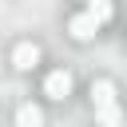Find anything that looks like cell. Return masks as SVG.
<instances>
[{"label":"cell","mask_w":127,"mask_h":127,"mask_svg":"<svg viewBox=\"0 0 127 127\" xmlns=\"http://www.w3.org/2000/svg\"><path fill=\"white\" fill-rule=\"evenodd\" d=\"M12 64H16L20 71H32V67L40 64V48H36V44H16V52H12Z\"/></svg>","instance_id":"277c9868"},{"label":"cell","mask_w":127,"mask_h":127,"mask_svg":"<svg viewBox=\"0 0 127 127\" xmlns=\"http://www.w3.org/2000/svg\"><path fill=\"white\" fill-rule=\"evenodd\" d=\"M16 127H44V111H40L36 103H24V107L16 111Z\"/></svg>","instance_id":"5b68a950"},{"label":"cell","mask_w":127,"mask_h":127,"mask_svg":"<svg viewBox=\"0 0 127 127\" xmlns=\"http://www.w3.org/2000/svg\"><path fill=\"white\" fill-rule=\"evenodd\" d=\"M87 4H91V0H87Z\"/></svg>","instance_id":"52a82bcc"},{"label":"cell","mask_w":127,"mask_h":127,"mask_svg":"<svg viewBox=\"0 0 127 127\" xmlns=\"http://www.w3.org/2000/svg\"><path fill=\"white\" fill-rule=\"evenodd\" d=\"M87 12H91L99 24H107V20H111V0H91V4H87Z\"/></svg>","instance_id":"8992f818"},{"label":"cell","mask_w":127,"mask_h":127,"mask_svg":"<svg viewBox=\"0 0 127 127\" xmlns=\"http://www.w3.org/2000/svg\"><path fill=\"white\" fill-rule=\"evenodd\" d=\"M44 95H52V99H67L71 95V71H48L44 75Z\"/></svg>","instance_id":"7a4b0ae2"},{"label":"cell","mask_w":127,"mask_h":127,"mask_svg":"<svg viewBox=\"0 0 127 127\" xmlns=\"http://www.w3.org/2000/svg\"><path fill=\"white\" fill-rule=\"evenodd\" d=\"M67 32H71V40H91V36L99 32V20H95L91 12H75V16L67 20Z\"/></svg>","instance_id":"3957f363"},{"label":"cell","mask_w":127,"mask_h":127,"mask_svg":"<svg viewBox=\"0 0 127 127\" xmlns=\"http://www.w3.org/2000/svg\"><path fill=\"white\" fill-rule=\"evenodd\" d=\"M91 103H95L99 127H119L123 123V111H119V99H115V83L111 79H95L91 83Z\"/></svg>","instance_id":"6da1fadb"}]
</instances>
